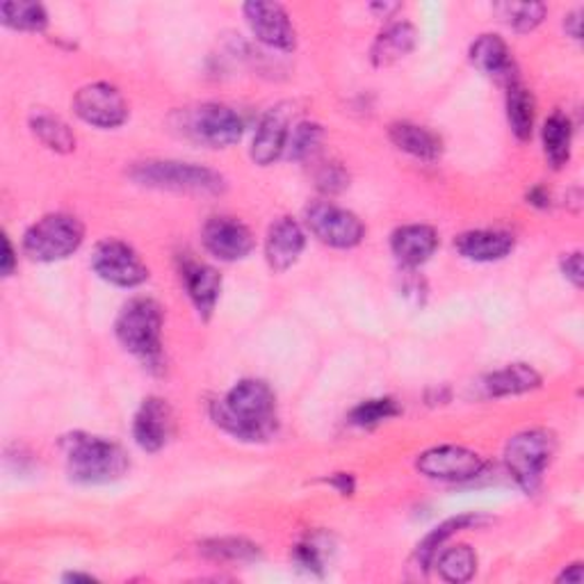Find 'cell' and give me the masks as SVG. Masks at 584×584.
I'll return each mask as SVG.
<instances>
[{
    "mask_svg": "<svg viewBox=\"0 0 584 584\" xmlns=\"http://www.w3.org/2000/svg\"><path fill=\"white\" fill-rule=\"evenodd\" d=\"M183 282L187 288V295L194 304L197 313L208 320L215 311L219 293H221V276L215 267L197 261H187L183 265Z\"/></svg>",
    "mask_w": 584,
    "mask_h": 584,
    "instance_id": "obj_20",
    "label": "cell"
},
{
    "mask_svg": "<svg viewBox=\"0 0 584 584\" xmlns=\"http://www.w3.org/2000/svg\"><path fill=\"white\" fill-rule=\"evenodd\" d=\"M31 130L46 149L55 153H71L76 149V135L69 124L46 110H37L31 115Z\"/></svg>",
    "mask_w": 584,
    "mask_h": 584,
    "instance_id": "obj_25",
    "label": "cell"
},
{
    "mask_svg": "<svg viewBox=\"0 0 584 584\" xmlns=\"http://www.w3.org/2000/svg\"><path fill=\"white\" fill-rule=\"evenodd\" d=\"M65 580L67 582H94L92 575H82V573H67Z\"/></svg>",
    "mask_w": 584,
    "mask_h": 584,
    "instance_id": "obj_43",
    "label": "cell"
},
{
    "mask_svg": "<svg viewBox=\"0 0 584 584\" xmlns=\"http://www.w3.org/2000/svg\"><path fill=\"white\" fill-rule=\"evenodd\" d=\"M213 421L240 440H265L276 430V398L261 379H242L213 402Z\"/></svg>",
    "mask_w": 584,
    "mask_h": 584,
    "instance_id": "obj_1",
    "label": "cell"
},
{
    "mask_svg": "<svg viewBox=\"0 0 584 584\" xmlns=\"http://www.w3.org/2000/svg\"><path fill=\"white\" fill-rule=\"evenodd\" d=\"M324 546L320 543V537H309L304 543L297 546V562L313 573H322L324 569Z\"/></svg>",
    "mask_w": 584,
    "mask_h": 584,
    "instance_id": "obj_34",
    "label": "cell"
},
{
    "mask_svg": "<svg viewBox=\"0 0 584 584\" xmlns=\"http://www.w3.org/2000/svg\"><path fill=\"white\" fill-rule=\"evenodd\" d=\"M373 10L381 12L383 19H386V16H391L396 10H400V5L398 3H377V5H373Z\"/></svg>",
    "mask_w": 584,
    "mask_h": 584,
    "instance_id": "obj_42",
    "label": "cell"
},
{
    "mask_svg": "<svg viewBox=\"0 0 584 584\" xmlns=\"http://www.w3.org/2000/svg\"><path fill=\"white\" fill-rule=\"evenodd\" d=\"M202 240L206 252L225 263H236L247 259L254 252L256 244L249 227L233 217H210L204 225Z\"/></svg>",
    "mask_w": 584,
    "mask_h": 584,
    "instance_id": "obj_13",
    "label": "cell"
},
{
    "mask_svg": "<svg viewBox=\"0 0 584 584\" xmlns=\"http://www.w3.org/2000/svg\"><path fill=\"white\" fill-rule=\"evenodd\" d=\"M290 133V110L276 107L263 117L252 145V160L261 167L272 164L274 160H279L286 151Z\"/></svg>",
    "mask_w": 584,
    "mask_h": 584,
    "instance_id": "obj_18",
    "label": "cell"
},
{
    "mask_svg": "<svg viewBox=\"0 0 584 584\" xmlns=\"http://www.w3.org/2000/svg\"><path fill=\"white\" fill-rule=\"evenodd\" d=\"M324 130L316 122H299L290 128L288 133V142H286V156L290 160H306L313 156L322 142Z\"/></svg>",
    "mask_w": 584,
    "mask_h": 584,
    "instance_id": "obj_32",
    "label": "cell"
},
{
    "mask_svg": "<svg viewBox=\"0 0 584 584\" xmlns=\"http://www.w3.org/2000/svg\"><path fill=\"white\" fill-rule=\"evenodd\" d=\"M174 430V415L170 404L160 398H147L137 409L133 421V438L145 453L162 450Z\"/></svg>",
    "mask_w": 584,
    "mask_h": 584,
    "instance_id": "obj_14",
    "label": "cell"
},
{
    "mask_svg": "<svg viewBox=\"0 0 584 584\" xmlns=\"http://www.w3.org/2000/svg\"><path fill=\"white\" fill-rule=\"evenodd\" d=\"M388 135H391V142L413 156L419 160H425V162H434L440 158V151H443V145H440V137L436 133H432L430 128L425 126H419V124H409V122H398L391 126V130H388Z\"/></svg>",
    "mask_w": 584,
    "mask_h": 584,
    "instance_id": "obj_23",
    "label": "cell"
},
{
    "mask_svg": "<svg viewBox=\"0 0 584 584\" xmlns=\"http://www.w3.org/2000/svg\"><path fill=\"white\" fill-rule=\"evenodd\" d=\"M306 227L327 247L352 249L366 238V227L352 210L336 204L316 202L306 208Z\"/></svg>",
    "mask_w": 584,
    "mask_h": 584,
    "instance_id": "obj_9",
    "label": "cell"
},
{
    "mask_svg": "<svg viewBox=\"0 0 584 584\" xmlns=\"http://www.w3.org/2000/svg\"><path fill=\"white\" fill-rule=\"evenodd\" d=\"M62 453L69 478L80 484L117 482L130 466L122 445L85 432H73L62 438Z\"/></svg>",
    "mask_w": 584,
    "mask_h": 584,
    "instance_id": "obj_2",
    "label": "cell"
},
{
    "mask_svg": "<svg viewBox=\"0 0 584 584\" xmlns=\"http://www.w3.org/2000/svg\"><path fill=\"white\" fill-rule=\"evenodd\" d=\"M400 413V406L391 398H377V400H366L358 406L352 409L350 423L356 427H375L379 423H386L396 419Z\"/></svg>",
    "mask_w": 584,
    "mask_h": 584,
    "instance_id": "obj_33",
    "label": "cell"
},
{
    "mask_svg": "<svg viewBox=\"0 0 584 584\" xmlns=\"http://www.w3.org/2000/svg\"><path fill=\"white\" fill-rule=\"evenodd\" d=\"M85 240V227L82 221L67 213H53L25 231L23 249L25 254L39 263L65 261L78 252Z\"/></svg>",
    "mask_w": 584,
    "mask_h": 584,
    "instance_id": "obj_5",
    "label": "cell"
},
{
    "mask_svg": "<svg viewBox=\"0 0 584 584\" xmlns=\"http://www.w3.org/2000/svg\"><path fill=\"white\" fill-rule=\"evenodd\" d=\"M306 247V233L293 217L276 219L267 231L265 259L274 272L290 270Z\"/></svg>",
    "mask_w": 584,
    "mask_h": 584,
    "instance_id": "obj_15",
    "label": "cell"
},
{
    "mask_svg": "<svg viewBox=\"0 0 584 584\" xmlns=\"http://www.w3.org/2000/svg\"><path fill=\"white\" fill-rule=\"evenodd\" d=\"M333 489H336L341 495H352L354 493V478L350 476V472H336V476H331L327 480Z\"/></svg>",
    "mask_w": 584,
    "mask_h": 584,
    "instance_id": "obj_37",
    "label": "cell"
},
{
    "mask_svg": "<svg viewBox=\"0 0 584 584\" xmlns=\"http://www.w3.org/2000/svg\"><path fill=\"white\" fill-rule=\"evenodd\" d=\"M580 16H582L580 12H571V14L566 16V21H564L566 33H569L573 39H580V35H582V31H580V23H582V19H580Z\"/></svg>",
    "mask_w": 584,
    "mask_h": 584,
    "instance_id": "obj_40",
    "label": "cell"
},
{
    "mask_svg": "<svg viewBox=\"0 0 584 584\" xmlns=\"http://www.w3.org/2000/svg\"><path fill=\"white\" fill-rule=\"evenodd\" d=\"M244 19L252 27L254 37L274 50H295L297 33L288 12L279 3H263L254 0L242 8Z\"/></svg>",
    "mask_w": 584,
    "mask_h": 584,
    "instance_id": "obj_12",
    "label": "cell"
},
{
    "mask_svg": "<svg viewBox=\"0 0 584 584\" xmlns=\"http://www.w3.org/2000/svg\"><path fill=\"white\" fill-rule=\"evenodd\" d=\"M562 272L566 279L575 286V288H582L584 284V270H582V254L580 252H573V254H566L562 259Z\"/></svg>",
    "mask_w": 584,
    "mask_h": 584,
    "instance_id": "obj_36",
    "label": "cell"
},
{
    "mask_svg": "<svg viewBox=\"0 0 584 584\" xmlns=\"http://www.w3.org/2000/svg\"><path fill=\"white\" fill-rule=\"evenodd\" d=\"M347 172L343 170L341 164H327L322 167V172L318 174V187L324 192V194H339L347 187Z\"/></svg>",
    "mask_w": 584,
    "mask_h": 584,
    "instance_id": "obj_35",
    "label": "cell"
},
{
    "mask_svg": "<svg viewBox=\"0 0 584 584\" xmlns=\"http://www.w3.org/2000/svg\"><path fill=\"white\" fill-rule=\"evenodd\" d=\"M438 247V233L427 225H406L391 236V249L404 267H421Z\"/></svg>",
    "mask_w": 584,
    "mask_h": 584,
    "instance_id": "obj_19",
    "label": "cell"
},
{
    "mask_svg": "<svg viewBox=\"0 0 584 584\" xmlns=\"http://www.w3.org/2000/svg\"><path fill=\"white\" fill-rule=\"evenodd\" d=\"M0 14H3V23L12 31L21 33H42L48 25V14L44 5L27 3V0H5L0 5Z\"/></svg>",
    "mask_w": 584,
    "mask_h": 584,
    "instance_id": "obj_29",
    "label": "cell"
},
{
    "mask_svg": "<svg viewBox=\"0 0 584 584\" xmlns=\"http://www.w3.org/2000/svg\"><path fill=\"white\" fill-rule=\"evenodd\" d=\"M482 386L489 398H514L537 391L541 386V375L527 364H512L491 373Z\"/></svg>",
    "mask_w": 584,
    "mask_h": 584,
    "instance_id": "obj_22",
    "label": "cell"
},
{
    "mask_svg": "<svg viewBox=\"0 0 584 584\" xmlns=\"http://www.w3.org/2000/svg\"><path fill=\"white\" fill-rule=\"evenodd\" d=\"M548 192L543 187H535L530 190V194H527V204H533V206H539V208H548Z\"/></svg>",
    "mask_w": 584,
    "mask_h": 584,
    "instance_id": "obj_39",
    "label": "cell"
},
{
    "mask_svg": "<svg viewBox=\"0 0 584 584\" xmlns=\"http://www.w3.org/2000/svg\"><path fill=\"white\" fill-rule=\"evenodd\" d=\"M543 153L548 162L554 170H562V167L571 160V145H573V126L571 119L562 113H554L546 119L543 124Z\"/></svg>",
    "mask_w": 584,
    "mask_h": 584,
    "instance_id": "obj_26",
    "label": "cell"
},
{
    "mask_svg": "<svg viewBox=\"0 0 584 584\" xmlns=\"http://www.w3.org/2000/svg\"><path fill=\"white\" fill-rule=\"evenodd\" d=\"M128 176L145 187L172 190L187 194H221L227 190V181L210 167L179 160H147L130 167Z\"/></svg>",
    "mask_w": 584,
    "mask_h": 584,
    "instance_id": "obj_3",
    "label": "cell"
},
{
    "mask_svg": "<svg viewBox=\"0 0 584 584\" xmlns=\"http://www.w3.org/2000/svg\"><path fill=\"white\" fill-rule=\"evenodd\" d=\"M202 552L215 562H254L261 558V550L256 543L247 541V539H236V537L206 541Z\"/></svg>",
    "mask_w": 584,
    "mask_h": 584,
    "instance_id": "obj_30",
    "label": "cell"
},
{
    "mask_svg": "<svg viewBox=\"0 0 584 584\" xmlns=\"http://www.w3.org/2000/svg\"><path fill=\"white\" fill-rule=\"evenodd\" d=\"M436 564L440 577L445 582H468L478 571V554L470 546H453V548H440L436 552V558L432 566Z\"/></svg>",
    "mask_w": 584,
    "mask_h": 584,
    "instance_id": "obj_27",
    "label": "cell"
},
{
    "mask_svg": "<svg viewBox=\"0 0 584 584\" xmlns=\"http://www.w3.org/2000/svg\"><path fill=\"white\" fill-rule=\"evenodd\" d=\"M507 122L520 142H527L535 130V96L520 80L507 85Z\"/></svg>",
    "mask_w": 584,
    "mask_h": 584,
    "instance_id": "obj_24",
    "label": "cell"
},
{
    "mask_svg": "<svg viewBox=\"0 0 584 584\" xmlns=\"http://www.w3.org/2000/svg\"><path fill=\"white\" fill-rule=\"evenodd\" d=\"M415 39H419V35H415V27L406 21L386 25L370 48L373 65L381 69V67H391L404 60L406 55L415 48Z\"/></svg>",
    "mask_w": 584,
    "mask_h": 584,
    "instance_id": "obj_21",
    "label": "cell"
},
{
    "mask_svg": "<svg viewBox=\"0 0 584 584\" xmlns=\"http://www.w3.org/2000/svg\"><path fill=\"white\" fill-rule=\"evenodd\" d=\"M582 564H571L558 580L560 582H573V584H580L582 582Z\"/></svg>",
    "mask_w": 584,
    "mask_h": 584,
    "instance_id": "obj_41",
    "label": "cell"
},
{
    "mask_svg": "<svg viewBox=\"0 0 584 584\" xmlns=\"http://www.w3.org/2000/svg\"><path fill=\"white\" fill-rule=\"evenodd\" d=\"M480 523H484V518L478 516V514H463V516H455L450 520L440 523L438 527H434V530L419 546V562L425 569L432 566L434 558H436V552L445 546V541H448L450 537H455L461 530H468V527H478Z\"/></svg>",
    "mask_w": 584,
    "mask_h": 584,
    "instance_id": "obj_28",
    "label": "cell"
},
{
    "mask_svg": "<svg viewBox=\"0 0 584 584\" xmlns=\"http://www.w3.org/2000/svg\"><path fill=\"white\" fill-rule=\"evenodd\" d=\"M14 267H16V256H14L12 242L10 238H3V263H0V272H3V276H12Z\"/></svg>",
    "mask_w": 584,
    "mask_h": 584,
    "instance_id": "obj_38",
    "label": "cell"
},
{
    "mask_svg": "<svg viewBox=\"0 0 584 584\" xmlns=\"http://www.w3.org/2000/svg\"><path fill=\"white\" fill-rule=\"evenodd\" d=\"M546 5L543 3H500L495 5V14L505 19L509 27L516 33H533L546 19Z\"/></svg>",
    "mask_w": 584,
    "mask_h": 584,
    "instance_id": "obj_31",
    "label": "cell"
},
{
    "mask_svg": "<svg viewBox=\"0 0 584 584\" xmlns=\"http://www.w3.org/2000/svg\"><path fill=\"white\" fill-rule=\"evenodd\" d=\"M554 453H558V440L548 430H523L507 440L505 463L518 486L535 493Z\"/></svg>",
    "mask_w": 584,
    "mask_h": 584,
    "instance_id": "obj_6",
    "label": "cell"
},
{
    "mask_svg": "<svg viewBox=\"0 0 584 584\" xmlns=\"http://www.w3.org/2000/svg\"><path fill=\"white\" fill-rule=\"evenodd\" d=\"M92 267L105 284L117 288H137L149 279V267L130 244L107 238L94 247Z\"/></svg>",
    "mask_w": 584,
    "mask_h": 584,
    "instance_id": "obj_8",
    "label": "cell"
},
{
    "mask_svg": "<svg viewBox=\"0 0 584 584\" xmlns=\"http://www.w3.org/2000/svg\"><path fill=\"white\" fill-rule=\"evenodd\" d=\"M162 306L149 297L130 299L117 322L115 333L124 350L153 366L162 354Z\"/></svg>",
    "mask_w": 584,
    "mask_h": 584,
    "instance_id": "obj_4",
    "label": "cell"
},
{
    "mask_svg": "<svg viewBox=\"0 0 584 584\" xmlns=\"http://www.w3.org/2000/svg\"><path fill=\"white\" fill-rule=\"evenodd\" d=\"M470 65L480 73L503 82V85H512L516 82V62L509 53V46L497 35H482L470 46Z\"/></svg>",
    "mask_w": 584,
    "mask_h": 584,
    "instance_id": "obj_16",
    "label": "cell"
},
{
    "mask_svg": "<svg viewBox=\"0 0 584 584\" xmlns=\"http://www.w3.org/2000/svg\"><path fill=\"white\" fill-rule=\"evenodd\" d=\"M183 133L208 149H227L240 142L244 122L233 107L221 103H204L183 113Z\"/></svg>",
    "mask_w": 584,
    "mask_h": 584,
    "instance_id": "obj_7",
    "label": "cell"
},
{
    "mask_svg": "<svg viewBox=\"0 0 584 584\" xmlns=\"http://www.w3.org/2000/svg\"><path fill=\"white\" fill-rule=\"evenodd\" d=\"M514 236L497 229H478L466 231L455 240L459 256L472 263H495L503 261L514 252Z\"/></svg>",
    "mask_w": 584,
    "mask_h": 584,
    "instance_id": "obj_17",
    "label": "cell"
},
{
    "mask_svg": "<svg viewBox=\"0 0 584 584\" xmlns=\"http://www.w3.org/2000/svg\"><path fill=\"white\" fill-rule=\"evenodd\" d=\"M76 115L94 128H119L126 124L130 110L124 94L110 82H90L73 96Z\"/></svg>",
    "mask_w": 584,
    "mask_h": 584,
    "instance_id": "obj_10",
    "label": "cell"
},
{
    "mask_svg": "<svg viewBox=\"0 0 584 584\" xmlns=\"http://www.w3.org/2000/svg\"><path fill=\"white\" fill-rule=\"evenodd\" d=\"M484 466L486 461L480 453L461 448V445H438V448L425 450L415 461L421 476L443 482H468L478 478Z\"/></svg>",
    "mask_w": 584,
    "mask_h": 584,
    "instance_id": "obj_11",
    "label": "cell"
}]
</instances>
